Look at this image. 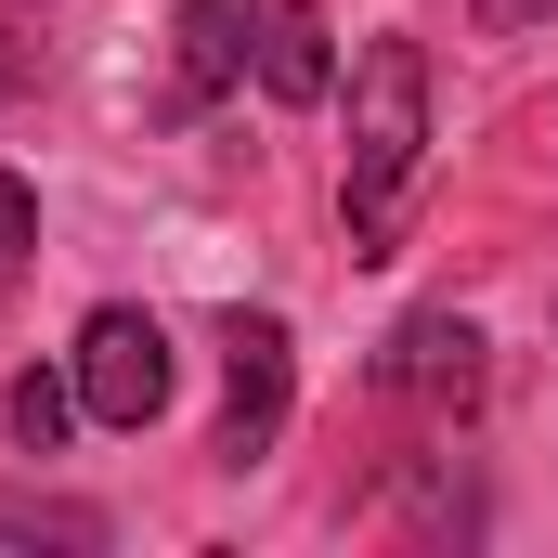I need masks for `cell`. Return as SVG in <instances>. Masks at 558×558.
I'll return each instance as SVG.
<instances>
[{"instance_id": "obj_5", "label": "cell", "mask_w": 558, "mask_h": 558, "mask_svg": "<svg viewBox=\"0 0 558 558\" xmlns=\"http://www.w3.org/2000/svg\"><path fill=\"white\" fill-rule=\"evenodd\" d=\"M260 13H274V0H182V13H169V39H182V92H169V118H208L221 92L260 78Z\"/></svg>"}, {"instance_id": "obj_3", "label": "cell", "mask_w": 558, "mask_h": 558, "mask_svg": "<svg viewBox=\"0 0 558 558\" xmlns=\"http://www.w3.org/2000/svg\"><path fill=\"white\" fill-rule=\"evenodd\" d=\"M65 377H78V416L92 428H156L169 390H182V351H169V325H156L143 299H105V312L78 325Z\"/></svg>"}, {"instance_id": "obj_4", "label": "cell", "mask_w": 558, "mask_h": 558, "mask_svg": "<svg viewBox=\"0 0 558 558\" xmlns=\"http://www.w3.org/2000/svg\"><path fill=\"white\" fill-rule=\"evenodd\" d=\"M377 403L454 428L481 403V325H468V312H403V325L377 338Z\"/></svg>"}, {"instance_id": "obj_7", "label": "cell", "mask_w": 558, "mask_h": 558, "mask_svg": "<svg viewBox=\"0 0 558 558\" xmlns=\"http://www.w3.org/2000/svg\"><path fill=\"white\" fill-rule=\"evenodd\" d=\"M0 428H13V454H65V428H78V377H65V364H26V377L0 390Z\"/></svg>"}, {"instance_id": "obj_1", "label": "cell", "mask_w": 558, "mask_h": 558, "mask_svg": "<svg viewBox=\"0 0 558 558\" xmlns=\"http://www.w3.org/2000/svg\"><path fill=\"white\" fill-rule=\"evenodd\" d=\"M338 92H351L338 221H351V260H390L403 247V208H416V182H428V39L416 26H377Z\"/></svg>"}, {"instance_id": "obj_2", "label": "cell", "mask_w": 558, "mask_h": 558, "mask_svg": "<svg viewBox=\"0 0 558 558\" xmlns=\"http://www.w3.org/2000/svg\"><path fill=\"white\" fill-rule=\"evenodd\" d=\"M286 416H299V338H286V312H221V428H208V468L221 481H247V468H274Z\"/></svg>"}, {"instance_id": "obj_11", "label": "cell", "mask_w": 558, "mask_h": 558, "mask_svg": "<svg viewBox=\"0 0 558 558\" xmlns=\"http://www.w3.org/2000/svg\"><path fill=\"white\" fill-rule=\"evenodd\" d=\"M468 13H481V26H507V39H520V26H558V0H468Z\"/></svg>"}, {"instance_id": "obj_6", "label": "cell", "mask_w": 558, "mask_h": 558, "mask_svg": "<svg viewBox=\"0 0 558 558\" xmlns=\"http://www.w3.org/2000/svg\"><path fill=\"white\" fill-rule=\"evenodd\" d=\"M260 92H274V105H325V92H338V39H325L312 0H274V13H260Z\"/></svg>"}, {"instance_id": "obj_10", "label": "cell", "mask_w": 558, "mask_h": 558, "mask_svg": "<svg viewBox=\"0 0 558 558\" xmlns=\"http://www.w3.org/2000/svg\"><path fill=\"white\" fill-rule=\"evenodd\" d=\"M39 78V39H26V0H0V105Z\"/></svg>"}, {"instance_id": "obj_9", "label": "cell", "mask_w": 558, "mask_h": 558, "mask_svg": "<svg viewBox=\"0 0 558 558\" xmlns=\"http://www.w3.org/2000/svg\"><path fill=\"white\" fill-rule=\"evenodd\" d=\"M26 260H39V182H26V169H0V299L26 286Z\"/></svg>"}, {"instance_id": "obj_8", "label": "cell", "mask_w": 558, "mask_h": 558, "mask_svg": "<svg viewBox=\"0 0 558 558\" xmlns=\"http://www.w3.org/2000/svg\"><path fill=\"white\" fill-rule=\"evenodd\" d=\"M0 546H105V507H65V494H0Z\"/></svg>"}]
</instances>
